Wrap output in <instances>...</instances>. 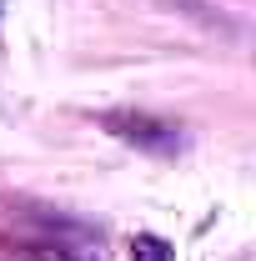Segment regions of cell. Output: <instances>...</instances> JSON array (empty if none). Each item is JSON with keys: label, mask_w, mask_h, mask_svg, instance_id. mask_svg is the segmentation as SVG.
I'll return each instance as SVG.
<instances>
[{"label": "cell", "mask_w": 256, "mask_h": 261, "mask_svg": "<svg viewBox=\"0 0 256 261\" xmlns=\"http://www.w3.org/2000/svg\"><path fill=\"white\" fill-rule=\"evenodd\" d=\"M131 261H171V246L161 236H136L131 241Z\"/></svg>", "instance_id": "cell-2"}, {"label": "cell", "mask_w": 256, "mask_h": 261, "mask_svg": "<svg viewBox=\"0 0 256 261\" xmlns=\"http://www.w3.org/2000/svg\"><path fill=\"white\" fill-rule=\"evenodd\" d=\"M100 126L111 130L116 141H126V146H136V151H146V156H176V151L186 146L181 126L156 121V116H146V111H106Z\"/></svg>", "instance_id": "cell-1"}, {"label": "cell", "mask_w": 256, "mask_h": 261, "mask_svg": "<svg viewBox=\"0 0 256 261\" xmlns=\"http://www.w3.org/2000/svg\"><path fill=\"white\" fill-rule=\"evenodd\" d=\"M35 261H70V256H35Z\"/></svg>", "instance_id": "cell-3"}]
</instances>
